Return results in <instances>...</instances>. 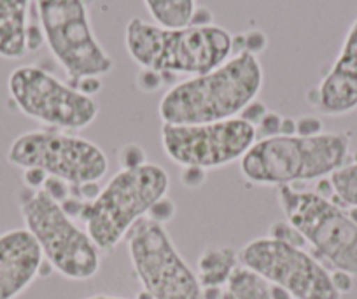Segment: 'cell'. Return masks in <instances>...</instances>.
Masks as SVG:
<instances>
[{"mask_svg": "<svg viewBox=\"0 0 357 299\" xmlns=\"http://www.w3.org/2000/svg\"><path fill=\"white\" fill-rule=\"evenodd\" d=\"M18 205L25 229L51 270L74 282L89 280L98 273L102 250L58 199L44 189L25 187Z\"/></svg>", "mask_w": 357, "mask_h": 299, "instance_id": "5", "label": "cell"}, {"mask_svg": "<svg viewBox=\"0 0 357 299\" xmlns=\"http://www.w3.org/2000/svg\"><path fill=\"white\" fill-rule=\"evenodd\" d=\"M257 140L256 125L245 118L205 125H165V154L184 168L214 170L240 161Z\"/></svg>", "mask_w": 357, "mask_h": 299, "instance_id": "12", "label": "cell"}, {"mask_svg": "<svg viewBox=\"0 0 357 299\" xmlns=\"http://www.w3.org/2000/svg\"><path fill=\"white\" fill-rule=\"evenodd\" d=\"M264 74L256 54L238 51L207 74L172 86L160 102L165 125H205L240 118L263 88Z\"/></svg>", "mask_w": 357, "mask_h": 299, "instance_id": "1", "label": "cell"}, {"mask_svg": "<svg viewBox=\"0 0 357 299\" xmlns=\"http://www.w3.org/2000/svg\"><path fill=\"white\" fill-rule=\"evenodd\" d=\"M350 140L345 133L270 135L256 140L240 160L245 181L257 185H293L326 178L345 164Z\"/></svg>", "mask_w": 357, "mask_h": 299, "instance_id": "4", "label": "cell"}, {"mask_svg": "<svg viewBox=\"0 0 357 299\" xmlns=\"http://www.w3.org/2000/svg\"><path fill=\"white\" fill-rule=\"evenodd\" d=\"M126 243L137 278L151 298L204 299L200 280L161 222L140 219L126 235Z\"/></svg>", "mask_w": 357, "mask_h": 299, "instance_id": "10", "label": "cell"}, {"mask_svg": "<svg viewBox=\"0 0 357 299\" xmlns=\"http://www.w3.org/2000/svg\"><path fill=\"white\" fill-rule=\"evenodd\" d=\"M331 278H333V284H335L336 291L340 292V294H345V292H349L350 289H352V278L349 273H343V271H335V273H331Z\"/></svg>", "mask_w": 357, "mask_h": 299, "instance_id": "20", "label": "cell"}, {"mask_svg": "<svg viewBox=\"0 0 357 299\" xmlns=\"http://www.w3.org/2000/svg\"><path fill=\"white\" fill-rule=\"evenodd\" d=\"M329 189L340 204L345 207L357 208V161L352 164H343L340 170L329 175Z\"/></svg>", "mask_w": 357, "mask_h": 299, "instance_id": "19", "label": "cell"}, {"mask_svg": "<svg viewBox=\"0 0 357 299\" xmlns=\"http://www.w3.org/2000/svg\"><path fill=\"white\" fill-rule=\"evenodd\" d=\"M238 263L293 299H342L331 273L300 245L264 236L243 245Z\"/></svg>", "mask_w": 357, "mask_h": 299, "instance_id": "11", "label": "cell"}, {"mask_svg": "<svg viewBox=\"0 0 357 299\" xmlns=\"http://www.w3.org/2000/svg\"><path fill=\"white\" fill-rule=\"evenodd\" d=\"M228 287L233 299H272V285L242 264L233 270Z\"/></svg>", "mask_w": 357, "mask_h": 299, "instance_id": "18", "label": "cell"}, {"mask_svg": "<svg viewBox=\"0 0 357 299\" xmlns=\"http://www.w3.org/2000/svg\"><path fill=\"white\" fill-rule=\"evenodd\" d=\"M154 23L168 29H178L193 23L197 15L195 0H144Z\"/></svg>", "mask_w": 357, "mask_h": 299, "instance_id": "17", "label": "cell"}, {"mask_svg": "<svg viewBox=\"0 0 357 299\" xmlns=\"http://www.w3.org/2000/svg\"><path fill=\"white\" fill-rule=\"evenodd\" d=\"M30 0H0V58L20 60L29 51Z\"/></svg>", "mask_w": 357, "mask_h": 299, "instance_id": "15", "label": "cell"}, {"mask_svg": "<svg viewBox=\"0 0 357 299\" xmlns=\"http://www.w3.org/2000/svg\"><path fill=\"white\" fill-rule=\"evenodd\" d=\"M279 205L286 221L303 242L335 271L357 277V224L329 196L279 187Z\"/></svg>", "mask_w": 357, "mask_h": 299, "instance_id": "6", "label": "cell"}, {"mask_svg": "<svg viewBox=\"0 0 357 299\" xmlns=\"http://www.w3.org/2000/svg\"><path fill=\"white\" fill-rule=\"evenodd\" d=\"M125 43L132 60L144 70L191 77L225 63L235 46L231 33L212 23L168 29L140 18L128 22Z\"/></svg>", "mask_w": 357, "mask_h": 299, "instance_id": "2", "label": "cell"}, {"mask_svg": "<svg viewBox=\"0 0 357 299\" xmlns=\"http://www.w3.org/2000/svg\"><path fill=\"white\" fill-rule=\"evenodd\" d=\"M8 163L36 170L74 187L95 185L107 175L109 160L97 144L61 130H33L13 140Z\"/></svg>", "mask_w": 357, "mask_h": 299, "instance_id": "7", "label": "cell"}, {"mask_svg": "<svg viewBox=\"0 0 357 299\" xmlns=\"http://www.w3.org/2000/svg\"><path fill=\"white\" fill-rule=\"evenodd\" d=\"M314 105L328 116H345L357 109V18L335 63L315 89Z\"/></svg>", "mask_w": 357, "mask_h": 299, "instance_id": "14", "label": "cell"}, {"mask_svg": "<svg viewBox=\"0 0 357 299\" xmlns=\"http://www.w3.org/2000/svg\"><path fill=\"white\" fill-rule=\"evenodd\" d=\"M86 299H123V298H116V296H105V294H97V296H91V298H86Z\"/></svg>", "mask_w": 357, "mask_h": 299, "instance_id": "21", "label": "cell"}, {"mask_svg": "<svg viewBox=\"0 0 357 299\" xmlns=\"http://www.w3.org/2000/svg\"><path fill=\"white\" fill-rule=\"evenodd\" d=\"M9 96L22 114L51 130L75 132L89 126L98 116L93 95L60 81L37 65L15 68L8 81Z\"/></svg>", "mask_w": 357, "mask_h": 299, "instance_id": "9", "label": "cell"}, {"mask_svg": "<svg viewBox=\"0 0 357 299\" xmlns=\"http://www.w3.org/2000/svg\"><path fill=\"white\" fill-rule=\"evenodd\" d=\"M238 266L235 252L229 247H208L198 259V280L202 287L218 289L226 284Z\"/></svg>", "mask_w": 357, "mask_h": 299, "instance_id": "16", "label": "cell"}, {"mask_svg": "<svg viewBox=\"0 0 357 299\" xmlns=\"http://www.w3.org/2000/svg\"><path fill=\"white\" fill-rule=\"evenodd\" d=\"M40 32L72 82L98 81L114 68L89 20L86 0H37Z\"/></svg>", "mask_w": 357, "mask_h": 299, "instance_id": "8", "label": "cell"}, {"mask_svg": "<svg viewBox=\"0 0 357 299\" xmlns=\"http://www.w3.org/2000/svg\"><path fill=\"white\" fill-rule=\"evenodd\" d=\"M44 257L25 228L0 235V299H16L36 282Z\"/></svg>", "mask_w": 357, "mask_h": 299, "instance_id": "13", "label": "cell"}, {"mask_svg": "<svg viewBox=\"0 0 357 299\" xmlns=\"http://www.w3.org/2000/svg\"><path fill=\"white\" fill-rule=\"evenodd\" d=\"M168 189L170 177L160 164L146 161L121 168L93 198L77 205L72 217L82 222L102 252H111L158 201L167 198Z\"/></svg>", "mask_w": 357, "mask_h": 299, "instance_id": "3", "label": "cell"}]
</instances>
